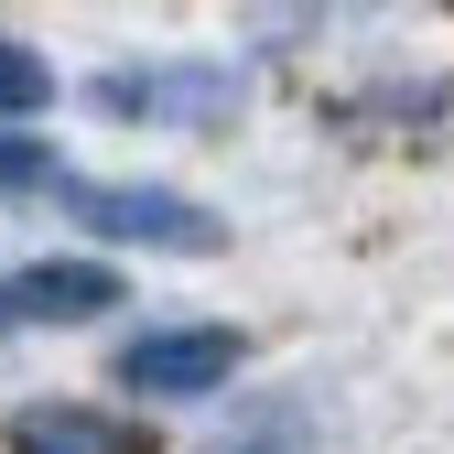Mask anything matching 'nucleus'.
I'll return each instance as SVG.
<instances>
[{
  "label": "nucleus",
  "mask_w": 454,
  "mask_h": 454,
  "mask_svg": "<svg viewBox=\"0 0 454 454\" xmlns=\"http://www.w3.org/2000/svg\"><path fill=\"white\" fill-rule=\"evenodd\" d=\"M43 195H66V216L98 227V239H120V249H174V260H216L227 249L216 206H195L174 184H66V174H54Z\"/></svg>",
  "instance_id": "obj_1"
},
{
  "label": "nucleus",
  "mask_w": 454,
  "mask_h": 454,
  "mask_svg": "<svg viewBox=\"0 0 454 454\" xmlns=\"http://www.w3.org/2000/svg\"><path fill=\"white\" fill-rule=\"evenodd\" d=\"M0 325H12V281H0Z\"/></svg>",
  "instance_id": "obj_9"
},
{
  "label": "nucleus",
  "mask_w": 454,
  "mask_h": 454,
  "mask_svg": "<svg viewBox=\"0 0 454 454\" xmlns=\"http://www.w3.org/2000/svg\"><path fill=\"white\" fill-rule=\"evenodd\" d=\"M43 184H54V152L22 120H0V195H43Z\"/></svg>",
  "instance_id": "obj_7"
},
{
  "label": "nucleus",
  "mask_w": 454,
  "mask_h": 454,
  "mask_svg": "<svg viewBox=\"0 0 454 454\" xmlns=\"http://www.w3.org/2000/svg\"><path fill=\"white\" fill-rule=\"evenodd\" d=\"M87 314H120V270L108 260H33V270H12V325H87Z\"/></svg>",
  "instance_id": "obj_4"
},
{
  "label": "nucleus",
  "mask_w": 454,
  "mask_h": 454,
  "mask_svg": "<svg viewBox=\"0 0 454 454\" xmlns=\"http://www.w3.org/2000/svg\"><path fill=\"white\" fill-rule=\"evenodd\" d=\"M22 454H141L120 422H98V411H22Z\"/></svg>",
  "instance_id": "obj_5"
},
{
  "label": "nucleus",
  "mask_w": 454,
  "mask_h": 454,
  "mask_svg": "<svg viewBox=\"0 0 454 454\" xmlns=\"http://www.w3.org/2000/svg\"><path fill=\"white\" fill-rule=\"evenodd\" d=\"M227 454H303V433H270V443H227Z\"/></svg>",
  "instance_id": "obj_8"
},
{
  "label": "nucleus",
  "mask_w": 454,
  "mask_h": 454,
  "mask_svg": "<svg viewBox=\"0 0 454 454\" xmlns=\"http://www.w3.org/2000/svg\"><path fill=\"white\" fill-rule=\"evenodd\" d=\"M43 98H54V66L33 43H0V120H33Z\"/></svg>",
  "instance_id": "obj_6"
},
{
  "label": "nucleus",
  "mask_w": 454,
  "mask_h": 454,
  "mask_svg": "<svg viewBox=\"0 0 454 454\" xmlns=\"http://www.w3.org/2000/svg\"><path fill=\"white\" fill-rule=\"evenodd\" d=\"M227 379H239V335L227 325H162L141 347H120V389H141V401H216Z\"/></svg>",
  "instance_id": "obj_3"
},
{
  "label": "nucleus",
  "mask_w": 454,
  "mask_h": 454,
  "mask_svg": "<svg viewBox=\"0 0 454 454\" xmlns=\"http://www.w3.org/2000/svg\"><path fill=\"white\" fill-rule=\"evenodd\" d=\"M108 120H174V130H227L249 108V76L227 54H174V66H120L87 87Z\"/></svg>",
  "instance_id": "obj_2"
}]
</instances>
